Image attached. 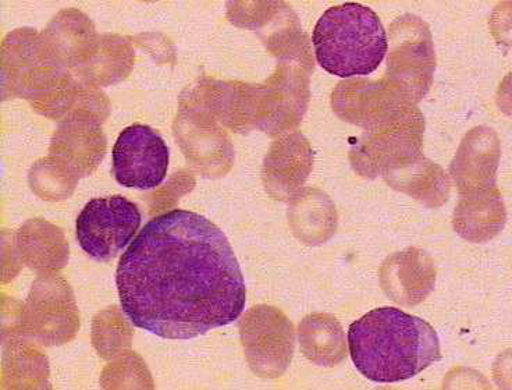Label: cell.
I'll list each match as a JSON object with an SVG mask.
<instances>
[{
  "label": "cell",
  "instance_id": "4",
  "mask_svg": "<svg viewBox=\"0 0 512 390\" xmlns=\"http://www.w3.org/2000/svg\"><path fill=\"white\" fill-rule=\"evenodd\" d=\"M141 222L140 209L123 195L94 198L78 215V244L94 260L108 262L135 239Z\"/></svg>",
  "mask_w": 512,
  "mask_h": 390
},
{
  "label": "cell",
  "instance_id": "3",
  "mask_svg": "<svg viewBox=\"0 0 512 390\" xmlns=\"http://www.w3.org/2000/svg\"><path fill=\"white\" fill-rule=\"evenodd\" d=\"M312 41L319 65L343 78L376 72L389 49L378 14L355 2L327 9L316 23Z\"/></svg>",
  "mask_w": 512,
  "mask_h": 390
},
{
  "label": "cell",
  "instance_id": "1",
  "mask_svg": "<svg viewBox=\"0 0 512 390\" xmlns=\"http://www.w3.org/2000/svg\"><path fill=\"white\" fill-rule=\"evenodd\" d=\"M116 285L131 324L167 340L195 339L233 324L247 303L226 234L184 209L145 225L120 258Z\"/></svg>",
  "mask_w": 512,
  "mask_h": 390
},
{
  "label": "cell",
  "instance_id": "2",
  "mask_svg": "<svg viewBox=\"0 0 512 390\" xmlns=\"http://www.w3.org/2000/svg\"><path fill=\"white\" fill-rule=\"evenodd\" d=\"M348 349L359 374L376 384H398L442 360L435 329L393 307L369 311L350 326Z\"/></svg>",
  "mask_w": 512,
  "mask_h": 390
},
{
  "label": "cell",
  "instance_id": "5",
  "mask_svg": "<svg viewBox=\"0 0 512 390\" xmlns=\"http://www.w3.org/2000/svg\"><path fill=\"white\" fill-rule=\"evenodd\" d=\"M169 159V148L160 134L144 124H134L117 138L113 175L127 189H155L166 179Z\"/></svg>",
  "mask_w": 512,
  "mask_h": 390
}]
</instances>
